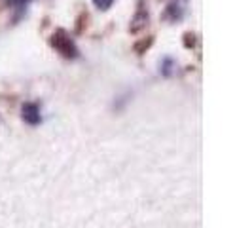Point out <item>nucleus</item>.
Segmentation results:
<instances>
[{
    "instance_id": "f257e3e1",
    "label": "nucleus",
    "mask_w": 252,
    "mask_h": 228,
    "mask_svg": "<svg viewBox=\"0 0 252 228\" xmlns=\"http://www.w3.org/2000/svg\"><path fill=\"white\" fill-rule=\"evenodd\" d=\"M51 46L59 51V55L64 57V59H76L80 55V51L76 48L72 37L64 31V29H57L53 35H51Z\"/></svg>"
},
{
    "instance_id": "f03ea898",
    "label": "nucleus",
    "mask_w": 252,
    "mask_h": 228,
    "mask_svg": "<svg viewBox=\"0 0 252 228\" xmlns=\"http://www.w3.org/2000/svg\"><path fill=\"white\" fill-rule=\"evenodd\" d=\"M148 21H150L148 6H146V2H144V0H140L139 8H137V12H135V17L131 19V27H129V31H131V33H139V31H142L144 27L148 25Z\"/></svg>"
},
{
    "instance_id": "7ed1b4c3",
    "label": "nucleus",
    "mask_w": 252,
    "mask_h": 228,
    "mask_svg": "<svg viewBox=\"0 0 252 228\" xmlns=\"http://www.w3.org/2000/svg\"><path fill=\"white\" fill-rule=\"evenodd\" d=\"M21 116L29 126H38L42 122V116H40V107L36 103H25L23 109H21Z\"/></svg>"
},
{
    "instance_id": "20e7f679",
    "label": "nucleus",
    "mask_w": 252,
    "mask_h": 228,
    "mask_svg": "<svg viewBox=\"0 0 252 228\" xmlns=\"http://www.w3.org/2000/svg\"><path fill=\"white\" fill-rule=\"evenodd\" d=\"M165 19H169V21H180L182 17H184V0H175V2H171L169 6H167V10H165Z\"/></svg>"
},
{
    "instance_id": "39448f33",
    "label": "nucleus",
    "mask_w": 252,
    "mask_h": 228,
    "mask_svg": "<svg viewBox=\"0 0 252 228\" xmlns=\"http://www.w3.org/2000/svg\"><path fill=\"white\" fill-rule=\"evenodd\" d=\"M159 73L163 76H173L175 73H177V61L175 59H171V57H165L163 61H161V65H159Z\"/></svg>"
},
{
    "instance_id": "423d86ee",
    "label": "nucleus",
    "mask_w": 252,
    "mask_h": 228,
    "mask_svg": "<svg viewBox=\"0 0 252 228\" xmlns=\"http://www.w3.org/2000/svg\"><path fill=\"white\" fill-rule=\"evenodd\" d=\"M93 4H95L99 10L106 12V10H110V8H112L114 0H93Z\"/></svg>"
},
{
    "instance_id": "0eeeda50",
    "label": "nucleus",
    "mask_w": 252,
    "mask_h": 228,
    "mask_svg": "<svg viewBox=\"0 0 252 228\" xmlns=\"http://www.w3.org/2000/svg\"><path fill=\"white\" fill-rule=\"evenodd\" d=\"M10 4H12L13 8H17V10H23V8H27V4L31 2V0H8Z\"/></svg>"
},
{
    "instance_id": "6e6552de",
    "label": "nucleus",
    "mask_w": 252,
    "mask_h": 228,
    "mask_svg": "<svg viewBox=\"0 0 252 228\" xmlns=\"http://www.w3.org/2000/svg\"><path fill=\"white\" fill-rule=\"evenodd\" d=\"M150 44H152V37L148 38V42H142V46H144V48H148ZM135 50H137V53H140V46H135Z\"/></svg>"
}]
</instances>
